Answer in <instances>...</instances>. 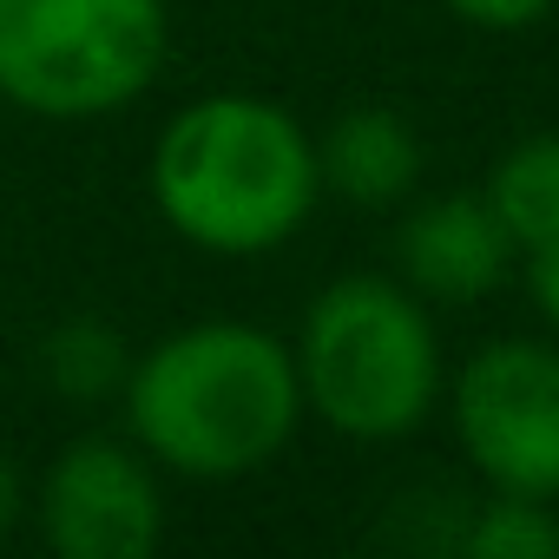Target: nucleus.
Returning <instances> with one entry per match:
<instances>
[{
  "label": "nucleus",
  "mask_w": 559,
  "mask_h": 559,
  "mask_svg": "<svg viewBox=\"0 0 559 559\" xmlns=\"http://www.w3.org/2000/svg\"><path fill=\"white\" fill-rule=\"evenodd\" d=\"M126 421L152 461L191 480L257 474L304 421L297 356L257 323H191L126 369Z\"/></svg>",
  "instance_id": "nucleus-1"
},
{
  "label": "nucleus",
  "mask_w": 559,
  "mask_h": 559,
  "mask_svg": "<svg viewBox=\"0 0 559 559\" xmlns=\"http://www.w3.org/2000/svg\"><path fill=\"white\" fill-rule=\"evenodd\" d=\"M317 139L250 93L191 99L152 152L158 217L211 257H263L290 243L317 211Z\"/></svg>",
  "instance_id": "nucleus-2"
},
{
  "label": "nucleus",
  "mask_w": 559,
  "mask_h": 559,
  "mask_svg": "<svg viewBox=\"0 0 559 559\" xmlns=\"http://www.w3.org/2000/svg\"><path fill=\"white\" fill-rule=\"evenodd\" d=\"M304 408L349 441H402L441 402V336L395 276H336L297 330Z\"/></svg>",
  "instance_id": "nucleus-3"
},
{
  "label": "nucleus",
  "mask_w": 559,
  "mask_h": 559,
  "mask_svg": "<svg viewBox=\"0 0 559 559\" xmlns=\"http://www.w3.org/2000/svg\"><path fill=\"white\" fill-rule=\"evenodd\" d=\"M165 67V0H0V93L40 119L132 106Z\"/></svg>",
  "instance_id": "nucleus-4"
},
{
  "label": "nucleus",
  "mask_w": 559,
  "mask_h": 559,
  "mask_svg": "<svg viewBox=\"0 0 559 559\" xmlns=\"http://www.w3.org/2000/svg\"><path fill=\"white\" fill-rule=\"evenodd\" d=\"M448 421L493 493L559 500V343L493 336L448 382Z\"/></svg>",
  "instance_id": "nucleus-5"
},
{
  "label": "nucleus",
  "mask_w": 559,
  "mask_h": 559,
  "mask_svg": "<svg viewBox=\"0 0 559 559\" xmlns=\"http://www.w3.org/2000/svg\"><path fill=\"white\" fill-rule=\"evenodd\" d=\"M40 533L60 559H145L165 533L152 467L126 441H73L40 487Z\"/></svg>",
  "instance_id": "nucleus-6"
},
{
  "label": "nucleus",
  "mask_w": 559,
  "mask_h": 559,
  "mask_svg": "<svg viewBox=\"0 0 559 559\" xmlns=\"http://www.w3.org/2000/svg\"><path fill=\"white\" fill-rule=\"evenodd\" d=\"M513 257L520 243L507 237V224L487 211L480 191L428 198L421 211L402 217V237H395L402 284L421 304H487L513 276Z\"/></svg>",
  "instance_id": "nucleus-7"
},
{
  "label": "nucleus",
  "mask_w": 559,
  "mask_h": 559,
  "mask_svg": "<svg viewBox=\"0 0 559 559\" xmlns=\"http://www.w3.org/2000/svg\"><path fill=\"white\" fill-rule=\"evenodd\" d=\"M317 171L336 198L362 211H389L415 191L421 178V139L402 112L389 106H356L317 139Z\"/></svg>",
  "instance_id": "nucleus-8"
},
{
  "label": "nucleus",
  "mask_w": 559,
  "mask_h": 559,
  "mask_svg": "<svg viewBox=\"0 0 559 559\" xmlns=\"http://www.w3.org/2000/svg\"><path fill=\"white\" fill-rule=\"evenodd\" d=\"M487 211L507 224V237L520 250L559 237V132H533L520 145H507L480 185Z\"/></svg>",
  "instance_id": "nucleus-9"
},
{
  "label": "nucleus",
  "mask_w": 559,
  "mask_h": 559,
  "mask_svg": "<svg viewBox=\"0 0 559 559\" xmlns=\"http://www.w3.org/2000/svg\"><path fill=\"white\" fill-rule=\"evenodd\" d=\"M467 552L480 559H559V520L552 500H520V493H493L474 520H467Z\"/></svg>",
  "instance_id": "nucleus-10"
},
{
  "label": "nucleus",
  "mask_w": 559,
  "mask_h": 559,
  "mask_svg": "<svg viewBox=\"0 0 559 559\" xmlns=\"http://www.w3.org/2000/svg\"><path fill=\"white\" fill-rule=\"evenodd\" d=\"M47 369H53V389L67 395H106V389H126V343L106 330V323H67L53 343H47Z\"/></svg>",
  "instance_id": "nucleus-11"
},
{
  "label": "nucleus",
  "mask_w": 559,
  "mask_h": 559,
  "mask_svg": "<svg viewBox=\"0 0 559 559\" xmlns=\"http://www.w3.org/2000/svg\"><path fill=\"white\" fill-rule=\"evenodd\" d=\"M559 8V0H448V14L480 27V34H520L533 21H546Z\"/></svg>",
  "instance_id": "nucleus-12"
},
{
  "label": "nucleus",
  "mask_w": 559,
  "mask_h": 559,
  "mask_svg": "<svg viewBox=\"0 0 559 559\" xmlns=\"http://www.w3.org/2000/svg\"><path fill=\"white\" fill-rule=\"evenodd\" d=\"M520 257H526V297H533V310L546 317V330H559V237H546V243H533Z\"/></svg>",
  "instance_id": "nucleus-13"
},
{
  "label": "nucleus",
  "mask_w": 559,
  "mask_h": 559,
  "mask_svg": "<svg viewBox=\"0 0 559 559\" xmlns=\"http://www.w3.org/2000/svg\"><path fill=\"white\" fill-rule=\"evenodd\" d=\"M14 513H21V474H14L8 461H0V533L14 526Z\"/></svg>",
  "instance_id": "nucleus-14"
}]
</instances>
